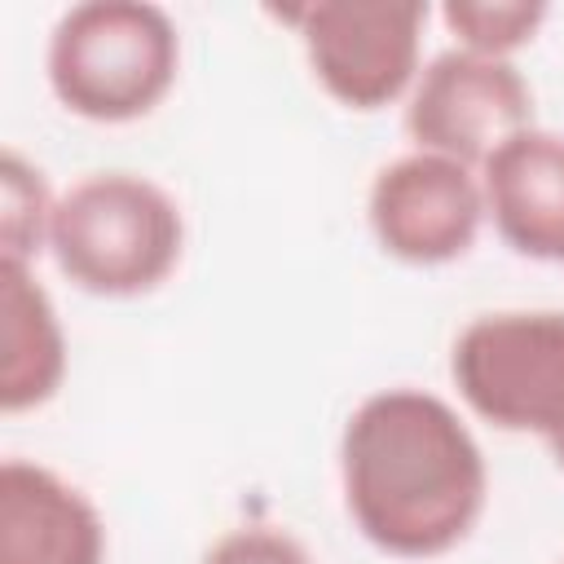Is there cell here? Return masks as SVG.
Here are the masks:
<instances>
[{"instance_id": "6da1fadb", "label": "cell", "mask_w": 564, "mask_h": 564, "mask_svg": "<svg viewBox=\"0 0 564 564\" xmlns=\"http://www.w3.org/2000/svg\"><path fill=\"white\" fill-rule=\"evenodd\" d=\"M339 485L370 546L397 560H432L476 529L489 467L471 427L441 397L383 388L344 423Z\"/></svg>"}, {"instance_id": "7a4b0ae2", "label": "cell", "mask_w": 564, "mask_h": 564, "mask_svg": "<svg viewBox=\"0 0 564 564\" xmlns=\"http://www.w3.org/2000/svg\"><path fill=\"white\" fill-rule=\"evenodd\" d=\"M185 220L176 198L137 172H93L75 181L48 225L57 269L88 295H145L176 269Z\"/></svg>"}, {"instance_id": "3957f363", "label": "cell", "mask_w": 564, "mask_h": 564, "mask_svg": "<svg viewBox=\"0 0 564 564\" xmlns=\"http://www.w3.org/2000/svg\"><path fill=\"white\" fill-rule=\"evenodd\" d=\"M53 97L93 123H132L176 84L181 35L159 4L88 0L57 18L48 35Z\"/></svg>"}, {"instance_id": "277c9868", "label": "cell", "mask_w": 564, "mask_h": 564, "mask_svg": "<svg viewBox=\"0 0 564 564\" xmlns=\"http://www.w3.org/2000/svg\"><path fill=\"white\" fill-rule=\"evenodd\" d=\"M458 397L498 432L564 436V313L502 308L471 317L449 348Z\"/></svg>"}, {"instance_id": "5b68a950", "label": "cell", "mask_w": 564, "mask_h": 564, "mask_svg": "<svg viewBox=\"0 0 564 564\" xmlns=\"http://www.w3.org/2000/svg\"><path fill=\"white\" fill-rule=\"evenodd\" d=\"M278 18L300 31L313 79L348 110L397 101L423 70V0H317Z\"/></svg>"}, {"instance_id": "8992f818", "label": "cell", "mask_w": 564, "mask_h": 564, "mask_svg": "<svg viewBox=\"0 0 564 564\" xmlns=\"http://www.w3.org/2000/svg\"><path fill=\"white\" fill-rule=\"evenodd\" d=\"M524 128H533V93L511 57H485L471 48L436 53L405 101L414 150L454 159L471 172Z\"/></svg>"}, {"instance_id": "52a82bcc", "label": "cell", "mask_w": 564, "mask_h": 564, "mask_svg": "<svg viewBox=\"0 0 564 564\" xmlns=\"http://www.w3.org/2000/svg\"><path fill=\"white\" fill-rule=\"evenodd\" d=\"M375 242L401 264H449L471 251L485 220L480 176L454 159L414 150L383 163L366 194Z\"/></svg>"}, {"instance_id": "ba28073f", "label": "cell", "mask_w": 564, "mask_h": 564, "mask_svg": "<svg viewBox=\"0 0 564 564\" xmlns=\"http://www.w3.org/2000/svg\"><path fill=\"white\" fill-rule=\"evenodd\" d=\"M106 524L57 471L4 458L0 467V564H101Z\"/></svg>"}, {"instance_id": "9c48e42d", "label": "cell", "mask_w": 564, "mask_h": 564, "mask_svg": "<svg viewBox=\"0 0 564 564\" xmlns=\"http://www.w3.org/2000/svg\"><path fill=\"white\" fill-rule=\"evenodd\" d=\"M485 216L529 260H564V137L524 128L485 167Z\"/></svg>"}, {"instance_id": "30bf717a", "label": "cell", "mask_w": 564, "mask_h": 564, "mask_svg": "<svg viewBox=\"0 0 564 564\" xmlns=\"http://www.w3.org/2000/svg\"><path fill=\"white\" fill-rule=\"evenodd\" d=\"M0 410L44 405L66 379V335L31 264L0 260Z\"/></svg>"}, {"instance_id": "8fae6325", "label": "cell", "mask_w": 564, "mask_h": 564, "mask_svg": "<svg viewBox=\"0 0 564 564\" xmlns=\"http://www.w3.org/2000/svg\"><path fill=\"white\" fill-rule=\"evenodd\" d=\"M57 198L48 194L40 167H31L18 150H4L0 163V260L31 264L40 247H48Z\"/></svg>"}, {"instance_id": "7c38bea8", "label": "cell", "mask_w": 564, "mask_h": 564, "mask_svg": "<svg viewBox=\"0 0 564 564\" xmlns=\"http://www.w3.org/2000/svg\"><path fill=\"white\" fill-rule=\"evenodd\" d=\"M445 26L458 35V48L485 53V57H511L520 44L538 35L546 22V4L524 0H449L441 9Z\"/></svg>"}, {"instance_id": "4fadbf2b", "label": "cell", "mask_w": 564, "mask_h": 564, "mask_svg": "<svg viewBox=\"0 0 564 564\" xmlns=\"http://www.w3.org/2000/svg\"><path fill=\"white\" fill-rule=\"evenodd\" d=\"M198 564H313V555L304 551L300 538H291L286 529L273 524H242L229 529L225 538H216Z\"/></svg>"}, {"instance_id": "5bb4252c", "label": "cell", "mask_w": 564, "mask_h": 564, "mask_svg": "<svg viewBox=\"0 0 564 564\" xmlns=\"http://www.w3.org/2000/svg\"><path fill=\"white\" fill-rule=\"evenodd\" d=\"M551 449H555V458H560V467H564V436H560V441H555Z\"/></svg>"}, {"instance_id": "9a60e30c", "label": "cell", "mask_w": 564, "mask_h": 564, "mask_svg": "<svg viewBox=\"0 0 564 564\" xmlns=\"http://www.w3.org/2000/svg\"><path fill=\"white\" fill-rule=\"evenodd\" d=\"M560 564H564V560H560Z\"/></svg>"}]
</instances>
